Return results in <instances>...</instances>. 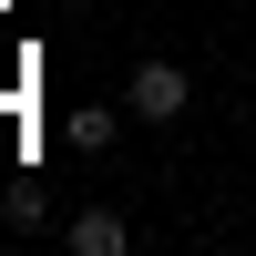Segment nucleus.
I'll return each mask as SVG.
<instances>
[{
	"label": "nucleus",
	"mask_w": 256,
	"mask_h": 256,
	"mask_svg": "<svg viewBox=\"0 0 256 256\" xmlns=\"http://www.w3.org/2000/svg\"><path fill=\"white\" fill-rule=\"evenodd\" d=\"M184 92H195V82H184V62H144L123 102H134V123H174V113H184Z\"/></svg>",
	"instance_id": "obj_1"
},
{
	"label": "nucleus",
	"mask_w": 256,
	"mask_h": 256,
	"mask_svg": "<svg viewBox=\"0 0 256 256\" xmlns=\"http://www.w3.org/2000/svg\"><path fill=\"white\" fill-rule=\"evenodd\" d=\"M62 246H72V256H123V246H134V226H123L113 205H82V216L62 226Z\"/></svg>",
	"instance_id": "obj_2"
},
{
	"label": "nucleus",
	"mask_w": 256,
	"mask_h": 256,
	"mask_svg": "<svg viewBox=\"0 0 256 256\" xmlns=\"http://www.w3.org/2000/svg\"><path fill=\"white\" fill-rule=\"evenodd\" d=\"M62 134H72V154H102V144L123 134V113H113V102H82V113L62 123Z\"/></svg>",
	"instance_id": "obj_3"
},
{
	"label": "nucleus",
	"mask_w": 256,
	"mask_h": 256,
	"mask_svg": "<svg viewBox=\"0 0 256 256\" xmlns=\"http://www.w3.org/2000/svg\"><path fill=\"white\" fill-rule=\"evenodd\" d=\"M0 216L31 236V226H52V195H41V184H10V195H0Z\"/></svg>",
	"instance_id": "obj_4"
}]
</instances>
